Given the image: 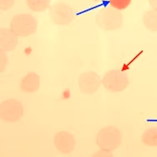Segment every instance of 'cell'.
I'll use <instances>...</instances> for the list:
<instances>
[{"label":"cell","mask_w":157,"mask_h":157,"mask_svg":"<svg viewBox=\"0 0 157 157\" xmlns=\"http://www.w3.org/2000/svg\"><path fill=\"white\" fill-rule=\"evenodd\" d=\"M15 2L16 0H0V9L1 11H9L13 7Z\"/></svg>","instance_id":"7c38bea8"},{"label":"cell","mask_w":157,"mask_h":157,"mask_svg":"<svg viewBox=\"0 0 157 157\" xmlns=\"http://www.w3.org/2000/svg\"><path fill=\"white\" fill-rule=\"evenodd\" d=\"M48 12L51 20L58 26L70 25L75 18V12L72 8L65 2H55L52 4Z\"/></svg>","instance_id":"3957f363"},{"label":"cell","mask_w":157,"mask_h":157,"mask_svg":"<svg viewBox=\"0 0 157 157\" xmlns=\"http://www.w3.org/2000/svg\"><path fill=\"white\" fill-rule=\"evenodd\" d=\"M18 38L10 28L0 29V50L7 53L12 52L17 47Z\"/></svg>","instance_id":"5b68a950"},{"label":"cell","mask_w":157,"mask_h":157,"mask_svg":"<svg viewBox=\"0 0 157 157\" xmlns=\"http://www.w3.org/2000/svg\"><path fill=\"white\" fill-rule=\"evenodd\" d=\"M105 4L96 13V23L99 27L107 31L119 29L123 23V17L121 11Z\"/></svg>","instance_id":"7a4b0ae2"},{"label":"cell","mask_w":157,"mask_h":157,"mask_svg":"<svg viewBox=\"0 0 157 157\" xmlns=\"http://www.w3.org/2000/svg\"><path fill=\"white\" fill-rule=\"evenodd\" d=\"M0 113L1 117L5 121L9 122L17 121L22 115V106L18 101L7 100L1 104Z\"/></svg>","instance_id":"277c9868"},{"label":"cell","mask_w":157,"mask_h":157,"mask_svg":"<svg viewBox=\"0 0 157 157\" xmlns=\"http://www.w3.org/2000/svg\"><path fill=\"white\" fill-rule=\"evenodd\" d=\"M132 0H108V5L119 11L125 10L131 4Z\"/></svg>","instance_id":"8fae6325"},{"label":"cell","mask_w":157,"mask_h":157,"mask_svg":"<svg viewBox=\"0 0 157 157\" xmlns=\"http://www.w3.org/2000/svg\"><path fill=\"white\" fill-rule=\"evenodd\" d=\"M148 3L152 9L157 11V0H148Z\"/></svg>","instance_id":"5bb4252c"},{"label":"cell","mask_w":157,"mask_h":157,"mask_svg":"<svg viewBox=\"0 0 157 157\" xmlns=\"http://www.w3.org/2000/svg\"><path fill=\"white\" fill-rule=\"evenodd\" d=\"M38 22L36 17L32 13L17 14L11 18L10 28L18 37L31 36L36 32Z\"/></svg>","instance_id":"6da1fadb"},{"label":"cell","mask_w":157,"mask_h":157,"mask_svg":"<svg viewBox=\"0 0 157 157\" xmlns=\"http://www.w3.org/2000/svg\"><path fill=\"white\" fill-rule=\"evenodd\" d=\"M8 62L7 53L0 50V65L1 70H4Z\"/></svg>","instance_id":"4fadbf2b"},{"label":"cell","mask_w":157,"mask_h":157,"mask_svg":"<svg viewBox=\"0 0 157 157\" xmlns=\"http://www.w3.org/2000/svg\"><path fill=\"white\" fill-rule=\"evenodd\" d=\"M90 1H92L93 3H98V4L100 3V4L102 5L104 2V4H107L106 2V0H90Z\"/></svg>","instance_id":"9a60e30c"},{"label":"cell","mask_w":157,"mask_h":157,"mask_svg":"<svg viewBox=\"0 0 157 157\" xmlns=\"http://www.w3.org/2000/svg\"><path fill=\"white\" fill-rule=\"evenodd\" d=\"M55 144L59 151L68 153L72 151L74 140L71 135L67 132H61L55 137Z\"/></svg>","instance_id":"8992f818"},{"label":"cell","mask_w":157,"mask_h":157,"mask_svg":"<svg viewBox=\"0 0 157 157\" xmlns=\"http://www.w3.org/2000/svg\"><path fill=\"white\" fill-rule=\"evenodd\" d=\"M144 26L151 32H157V11L152 9L144 13L143 17Z\"/></svg>","instance_id":"30bf717a"},{"label":"cell","mask_w":157,"mask_h":157,"mask_svg":"<svg viewBox=\"0 0 157 157\" xmlns=\"http://www.w3.org/2000/svg\"><path fill=\"white\" fill-rule=\"evenodd\" d=\"M40 78L34 72H30L23 77L21 82L22 89L26 92H34L39 88Z\"/></svg>","instance_id":"52a82bcc"},{"label":"cell","mask_w":157,"mask_h":157,"mask_svg":"<svg viewBox=\"0 0 157 157\" xmlns=\"http://www.w3.org/2000/svg\"><path fill=\"white\" fill-rule=\"evenodd\" d=\"M30 11L36 13H41L48 11L51 6V0H25Z\"/></svg>","instance_id":"9c48e42d"},{"label":"cell","mask_w":157,"mask_h":157,"mask_svg":"<svg viewBox=\"0 0 157 157\" xmlns=\"http://www.w3.org/2000/svg\"><path fill=\"white\" fill-rule=\"evenodd\" d=\"M100 82V78L95 73L87 72L79 77L78 83L82 89H95Z\"/></svg>","instance_id":"ba28073f"}]
</instances>
